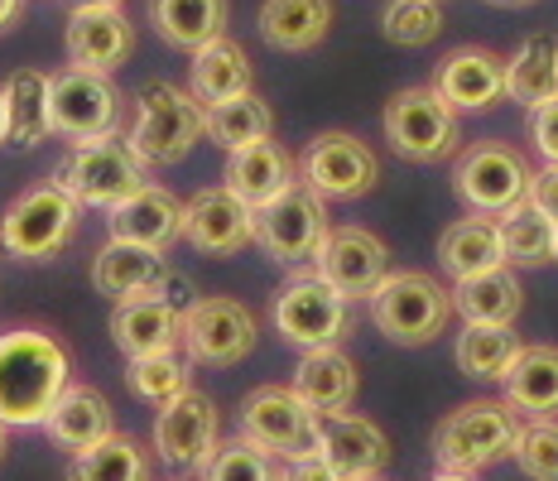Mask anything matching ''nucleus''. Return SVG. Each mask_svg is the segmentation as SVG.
<instances>
[{
    "instance_id": "f257e3e1",
    "label": "nucleus",
    "mask_w": 558,
    "mask_h": 481,
    "mask_svg": "<svg viewBox=\"0 0 558 481\" xmlns=\"http://www.w3.org/2000/svg\"><path fill=\"white\" fill-rule=\"evenodd\" d=\"M68 381H73V361L53 333L44 327L0 333V424L5 429H39Z\"/></svg>"
},
{
    "instance_id": "f03ea898",
    "label": "nucleus",
    "mask_w": 558,
    "mask_h": 481,
    "mask_svg": "<svg viewBox=\"0 0 558 481\" xmlns=\"http://www.w3.org/2000/svg\"><path fill=\"white\" fill-rule=\"evenodd\" d=\"M376 333L395 347H428L448 333L452 294L428 269H390L366 299Z\"/></svg>"
},
{
    "instance_id": "7ed1b4c3",
    "label": "nucleus",
    "mask_w": 558,
    "mask_h": 481,
    "mask_svg": "<svg viewBox=\"0 0 558 481\" xmlns=\"http://www.w3.org/2000/svg\"><path fill=\"white\" fill-rule=\"evenodd\" d=\"M203 140V101L173 82H145L135 97V125L125 145L145 169H173Z\"/></svg>"
},
{
    "instance_id": "20e7f679",
    "label": "nucleus",
    "mask_w": 558,
    "mask_h": 481,
    "mask_svg": "<svg viewBox=\"0 0 558 481\" xmlns=\"http://www.w3.org/2000/svg\"><path fill=\"white\" fill-rule=\"evenodd\" d=\"M77 221H83V207H77L53 179L29 183L25 193L0 213V251H5L10 261L44 265L73 245Z\"/></svg>"
},
{
    "instance_id": "39448f33",
    "label": "nucleus",
    "mask_w": 558,
    "mask_h": 481,
    "mask_svg": "<svg viewBox=\"0 0 558 481\" xmlns=\"http://www.w3.org/2000/svg\"><path fill=\"white\" fill-rule=\"evenodd\" d=\"M53 183L73 197L77 207H101L111 213L116 203L149 183V169L135 159V149L125 145V135H101V140H83V145H68V155L58 159Z\"/></svg>"
},
{
    "instance_id": "423d86ee",
    "label": "nucleus",
    "mask_w": 558,
    "mask_h": 481,
    "mask_svg": "<svg viewBox=\"0 0 558 481\" xmlns=\"http://www.w3.org/2000/svg\"><path fill=\"white\" fill-rule=\"evenodd\" d=\"M520 414L506 400H468L448 409L434 429V457L448 472H486L515 453Z\"/></svg>"
},
{
    "instance_id": "0eeeda50",
    "label": "nucleus",
    "mask_w": 558,
    "mask_h": 481,
    "mask_svg": "<svg viewBox=\"0 0 558 481\" xmlns=\"http://www.w3.org/2000/svg\"><path fill=\"white\" fill-rule=\"evenodd\" d=\"M530 159L501 140H476L452 159V193L472 217H506L530 193Z\"/></svg>"
},
{
    "instance_id": "6e6552de",
    "label": "nucleus",
    "mask_w": 558,
    "mask_h": 481,
    "mask_svg": "<svg viewBox=\"0 0 558 481\" xmlns=\"http://www.w3.org/2000/svg\"><path fill=\"white\" fill-rule=\"evenodd\" d=\"M356 313L352 303L337 294L332 285H323L313 269H299L279 285V294L270 299V327L279 333V342L313 351V347H337L352 333Z\"/></svg>"
},
{
    "instance_id": "1a4fd4ad",
    "label": "nucleus",
    "mask_w": 558,
    "mask_h": 481,
    "mask_svg": "<svg viewBox=\"0 0 558 481\" xmlns=\"http://www.w3.org/2000/svg\"><path fill=\"white\" fill-rule=\"evenodd\" d=\"M380 131L386 145L410 164H438L448 155H458L462 145V125L458 111L438 97L434 87H400L380 111Z\"/></svg>"
},
{
    "instance_id": "9d476101",
    "label": "nucleus",
    "mask_w": 558,
    "mask_h": 481,
    "mask_svg": "<svg viewBox=\"0 0 558 481\" xmlns=\"http://www.w3.org/2000/svg\"><path fill=\"white\" fill-rule=\"evenodd\" d=\"M236 429H241L236 438L255 443V448L270 453L275 462H294V457L318 453L323 414H313L289 385H255L246 400H241Z\"/></svg>"
},
{
    "instance_id": "9b49d317",
    "label": "nucleus",
    "mask_w": 558,
    "mask_h": 481,
    "mask_svg": "<svg viewBox=\"0 0 558 481\" xmlns=\"http://www.w3.org/2000/svg\"><path fill=\"white\" fill-rule=\"evenodd\" d=\"M299 183L313 188L323 203H356L380 183V159L362 135L352 131H323L294 159Z\"/></svg>"
},
{
    "instance_id": "f8f14e48",
    "label": "nucleus",
    "mask_w": 558,
    "mask_h": 481,
    "mask_svg": "<svg viewBox=\"0 0 558 481\" xmlns=\"http://www.w3.org/2000/svg\"><path fill=\"white\" fill-rule=\"evenodd\" d=\"M255 342H260V323L255 313L246 309L241 299H227V294H207V299H193L183 309V342L179 351L193 361V366H236L246 361Z\"/></svg>"
},
{
    "instance_id": "ddd939ff",
    "label": "nucleus",
    "mask_w": 558,
    "mask_h": 481,
    "mask_svg": "<svg viewBox=\"0 0 558 481\" xmlns=\"http://www.w3.org/2000/svg\"><path fill=\"white\" fill-rule=\"evenodd\" d=\"M49 131L63 135L68 145L101 140L121 131V92L107 73L68 63L63 73H49Z\"/></svg>"
},
{
    "instance_id": "4468645a",
    "label": "nucleus",
    "mask_w": 558,
    "mask_h": 481,
    "mask_svg": "<svg viewBox=\"0 0 558 481\" xmlns=\"http://www.w3.org/2000/svg\"><path fill=\"white\" fill-rule=\"evenodd\" d=\"M328 203H323L313 188L294 183L279 197H270L265 207H255V245L270 255L275 265H308L318 255L323 237H328Z\"/></svg>"
},
{
    "instance_id": "2eb2a0df",
    "label": "nucleus",
    "mask_w": 558,
    "mask_h": 481,
    "mask_svg": "<svg viewBox=\"0 0 558 481\" xmlns=\"http://www.w3.org/2000/svg\"><path fill=\"white\" fill-rule=\"evenodd\" d=\"M92 289L107 294L111 303L149 299V294H169L183 309L193 303V285L169 265V255L149 251V245H131V241H107L92 255Z\"/></svg>"
},
{
    "instance_id": "dca6fc26",
    "label": "nucleus",
    "mask_w": 558,
    "mask_h": 481,
    "mask_svg": "<svg viewBox=\"0 0 558 481\" xmlns=\"http://www.w3.org/2000/svg\"><path fill=\"white\" fill-rule=\"evenodd\" d=\"M155 457L173 472H203L213 462L217 443H222V414H217L213 395L203 390H183L179 400L155 409Z\"/></svg>"
},
{
    "instance_id": "f3484780",
    "label": "nucleus",
    "mask_w": 558,
    "mask_h": 481,
    "mask_svg": "<svg viewBox=\"0 0 558 481\" xmlns=\"http://www.w3.org/2000/svg\"><path fill=\"white\" fill-rule=\"evenodd\" d=\"M313 275L332 285L347 303H362L390 275V245L366 227H328L318 255H313Z\"/></svg>"
},
{
    "instance_id": "a211bd4d",
    "label": "nucleus",
    "mask_w": 558,
    "mask_h": 481,
    "mask_svg": "<svg viewBox=\"0 0 558 481\" xmlns=\"http://www.w3.org/2000/svg\"><path fill=\"white\" fill-rule=\"evenodd\" d=\"M179 241L193 245L197 255H213V261H227V255L255 245V213L241 197H231L222 183L203 188L183 203V227Z\"/></svg>"
},
{
    "instance_id": "6ab92c4d",
    "label": "nucleus",
    "mask_w": 558,
    "mask_h": 481,
    "mask_svg": "<svg viewBox=\"0 0 558 481\" xmlns=\"http://www.w3.org/2000/svg\"><path fill=\"white\" fill-rule=\"evenodd\" d=\"M318 457L342 481H371L390 467V438L380 433L376 419L342 409V414H323Z\"/></svg>"
},
{
    "instance_id": "aec40b11",
    "label": "nucleus",
    "mask_w": 558,
    "mask_h": 481,
    "mask_svg": "<svg viewBox=\"0 0 558 481\" xmlns=\"http://www.w3.org/2000/svg\"><path fill=\"white\" fill-rule=\"evenodd\" d=\"M63 49L73 68L87 73H116L131 63L135 53V25L125 20V10H73L63 29Z\"/></svg>"
},
{
    "instance_id": "412c9836",
    "label": "nucleus",
    "mask_w": 558,
    "mask_h": 481,
    "mask_svg": "<svg viewBox=\"0 0 558 481\" xmlns=\"http://www.w3.org/2000/svg\"><path fill=\"white\" fill-rule=\"evenodd\" d=\"M44 433H49L53 448H63L68 457L97 448L116 433V414H111V400L97 390V385H83V381H68L63 395L53 400V409L44 414Z\"/></svg>"
},
{
    "instance_id": "4be33fe9",
    "label": "nucleus",
    "mask_w": 558,
    "mask_h": 481,
    "mask_svg": "<svg viewBox=\"0 0 558 481\" xmlns=\"http://www.w3.org/2000/svg\"><path fill=\"white\" fill-rule=\"evenodd\" d=\"M111 342L125 361L155 357V351H179V342H183V303H173L169 294L116 303Z\"/></svg>"
},
{
    "instance_id": "5701e85b",
    "label": "nucleus",
    "mask_w": 558,
    "mask_h": 481,
    "mask_svg": "<svg viewBox=\"0 0 558 481\" xmlns=\"http://www.w3.org/2000/svg\"><path fill=\"white\" fill-rule=\"evenodd\" d=\"M452 111H492L506 97V58L492 49H452L438 63V77L428 82Z\"/></svg>"
},
{
    "instance_id": "b1692460",
    "label": "nucleus",
    "mask_w": 558,
    "mask_h": 481,
    "mask_svg": "<svg viewBox=\"0 0 558 481\" xmlns=\"http://www.w3.org/2000/svg\"><path fill=\"white\" fill-rule=\"evenodd\" d=\"M179 227H183V197H173L165 183L135 188L125 203H116L107 213L111 241L149 245V251H169L179 241Z\"/></svg>"
},
{
    "instance_id": "393cba45",
    "label": "nucleus",
    "mask_w": 558,
    "mask_h": 481,
    "mask_svg": "<svg viewBox=\"0 0 558 481\" xmlns=\"http://www.w3.org/2000/svg\"><path fill=\"white\" fill-rule=\"evenodd\" d=\"M299 183V169H294V155H289L279 140H260V145H246V149H231L227 155V173H222V188L231 197L251 207H265L270 197H279L284 188Z\"/></svg>"
},
{
    "instance_id": "a878e982",
    "label": "nucleus",
    "mask_w": 558,
    "mask_h": 481,
    "mask_svg": "<svg viewBox=\"0 0 558 481\" xmlns=\"http://www.w3.org/2000/svg\"><path fill=\"white\" fill-rule=\"evenodd\" d=\"M289 390H294L313 414H342V409L356 405L362 375H356V361L347 357L342 347H313L299 357Z\"/></svg>"
},
{
    "instance_id": "bb28decb",
    "label": "nucleus",
    "mask_w": 558,
    "mask_h": 481,
    "mask_svg": "<svg viewBox=\"0 0 558 481\" xmlns=\"http://www.w3.org/2000/svg\"><path fill=\"white\" fill-rule=\"evenodd\" d=\"M506 405L525 419H558V347L534 342L520 347L510 371L501 375Z\"/></svg>"
},
{
    "instance_id": "cd10ccee",
    "label": "nucleus",
    "mask_w": 558,
    "mask_h": 481,
    "mask_svg": "<svg viewBox=\"0 0 558 481\" xmlns=\"http://www.w3.org/2000/svg\"><path fill=\"white\" fill-rule=\"evenodd\" d=\"M448 294H452V313H462V323L515 327L520 309H525V289H520V279L510 265H496V269L472 275V279H458Z\"/></svg>"
},
{
    "instance_id": "c85d7f7f",
    "label": "nucleus",
    "mask_w": 558,
    "mask_h": 481,
    "mask_svg": "<svg viewBox=\"0 0 558 481\" xmlns=\"http://www.w3.org/2000/svg\"><path fill=\"white\" fill-rule=\"evenodd\" d=\"M0 107H5V145L34 149L44 145L49 131V73L39 68H15L0 82Z\"/></svg>"
},
{
    "instance_id": "c756f323",
    "label": "nucleus",
    "mask_w": 558,
    "mask_h": 481,
    "mask_svg": "<svg viewBox=\"0 0 558 481\" xmlns=\"http://www.w3.org/2000/svg\"><path fill=\"white\" fill-rule=\"evenodd\" d=\"M251 82H255V68H251L246 49H241L236 39H227V34L222 39H213V44H203V49L193 53V63H189V92L203 101V107L246 97Z\"/></svg>"
},
{
    "instance_id": "7c9ffc66",
    "label": "nucleus",
    "mask_w": 558,
    "mask_h": 481,
    "mask_svg": "<svg viewBox=\"0 0 558 481\" xmlns=\"http://www.w3.org/2000/svg\"><path fill=\"white\" fill-rule=\"evenodd\" d=\"M227 0H149V25L169 49L197 53L203 44L227 34Z\"/></svg>"
},
{
    "instance_id": "2f4dec72",
    "label": "nucleus",
    "mask_w": 558,
    "mask_h": 481,
    "mask_svg": "<svg viewBox=\"0 0 558 481\" xmlns=\"http://www.w3.org/2000/svg\"><path fill=\"white\" fill-rule=\"evenodd\" d=\"M332 0H265L260 5V39L279 53H308L328 39Z\"/></svg>"
},
{
    "instance_id": "473e14b6",
    "label": "nucleus",
    "mask_w": 558,
    "mask_h": 481,
    "mask_svg": "<svg viewBox=\"0 0 558 481\" xmlns=\"http://www.w3.org/2000/svg\"><path fill=\"white\" fill-rule=\"evenodd\" d=\"M438 265L452 275V285H458V279H472V275H486V269H496V265H506L496 221L492 217H458V221H448L444 237H438Z\"/></svg>"
},
{
    "instance_id": "72a5a7b5",
    "label": "nucleus",
    "mask_w": 558,
    "mask_h": 481,
    "mask_svg": "<svg viewBox=\"0 0 558 481\" xmlns=\"http://www.w3.org/2000/svg\"><path fill=\"white\" fill-rule=\"evenodd\" d=\"M506 97L525 111L558 101V44L549 34H530L515 53L506 58Z\"/></svg>"
},
{
    "instance_id": "f704fd0d",
    "label": "nucleus",
    "mask_w": 558,
    "mask_h": 481,
    "mask_svg": "<svg viewBox=\"0 0 558 481\" xmlns=\"http://www.w3.org/2000/svg\"><path fill=\"white\" fill-rule=\"evenodd\" d=\"M203 140L222 145L227 155H231V149L260 145V140H275L270 101H260L255 92H246V97H231V101H217V107H203Z\"/></svg>"
},
{
    "instance_id": "c9c22d12",
    "label": "nucleus",
    "mask_w": 558,
    "mask_h": 481,
    "mask_svg": "<svg viewBox=\"0 0 558 481\" xmlns=\"http://www.w3.org/2000/svg\"><path fill=\"white\" fill-rule=\"evenodd\" d=\"M525 347L515 337V327H486V323H462L458 342H452V361L468 381H501L515 361V351Z\"/></svg>"
},
{
    "instance_id": "e433bc0d",
    "label": "nucleus",
    "mask_w": 558,
    "mask_h": 481,
    "mask_svg": "<svg viewBox=\"0 0 558 481\" xmlns=\"http://www.w3.org/2000/svg\"><path fill=\"white\" fill-rule=\"evenodd\" d=\"M68 481H155L149 448L131 433H111L97 448L68 457Z\"/></svg>"
},
{
    "instance_id": "4c0bfd02",
    "label": "nucleus",
    "mask_w": 558,
    "mask_h": 481,
    "mask_svg": "<svg viewBox=\"0 0 558 481\" xmlns=\"http://www.w3.org/2000/svg\"><path fill=\"white\" fill-rule=\"evenodd\" d=\"M496 231H501V255L510 269H539L554 261V221L539 217L530 203L496 217Z\"/></svg>"
},
{
    "instance_id": "58836bf2",
    "label": "nucleus",
    "mask_w": 558,
    "mask_h": 481,
    "mask_svg": "<svg viewBox=\"0 0 558 481\" xmlns=\"http://www.w3.org/2000/svg\"><path fill=\"white\" fill-rule=\"evenodd\" d=\"M125 385L135 400L145 405H169L183 390H193V361L183 351H155V357H135L125 361Z\"/></svg>"
},
{
    "instance_id": "ea45409f",
    "label": "nucleus",
    "mask_w": 558,
    "mask_h": 481,
    "mask_svg": "<svg viewBox=\"0 0 558 481\" xmlns=\"http://www.w3.org/2000/svg\"><path fill=\"white\" fill-rule=\"evenodd\" d=\"M380 34L400 49H424L444 34V5L438 0H390L380 15Z\"/></svg>"
},
{
    "instance_id": "a19ab883",
    "label": "nucleus",
    "mask_w": 558,
    "mask_h": 481,
    "mask_svg": "<svg viewBox=\"0 0 558 481\" xmlns=\"http://www.w3.org/2000/svg\"><path fill=\"white\" fill-rule=\"evenodd\" d=\"M203 481H279V462L246 438H222L203 467Z\"/></svg>"
},
{
    "instance_id": "79ce46f5",
    "label": "nucleus",
    "mask_w": 558,
    "mask_h": 481,
    "mask_svg": "<svg viewBox=\"0 0 558 481\" xmlns=\"http://www.w3.org/2000/svg\"><path fill=\"white\" fill-rule=\"evenodd\" d=\"M515 467L530 481H558V419H530L515 433Z\"/></svg>"
},
{
    "instance_id": "37998d69",
    "label": "nucleus",
    "mask_w": 558,
    "mask_h": 481,
    "mask_svg": "<svg viewBox=\"0 0 558 481\" xmlns=\"http://www.w3.org/2000/svg\"><path fill=\"white\" fill-rule=\"evenodd\" d=\"M530 149L544 164H558V101H544L530 111Z\"/></svg>"
},
{
    "instance_id": "c03bdc74",
    "label": "nucleus",
    "mask_w": 558,
    "mask_h": 481,
    "mask_svg": "<svg viewBox=\"0 0 558 481\" xmlns=\"http://www.w3.org/2000/svg\"><path fill=\"white\" fill-rule=\"evenodd\" d=\"M525 203H530L539 217H549L554 227H558V164H544V169H534Z\"/></svg>"
},
{
    "instance_id": "a18cd8bd",
    "label": "nucleus",
    "mask_w": 558,
    "mask_h": 481,
    "mask_svg": "<svg viewBox=\"0 0 558 481\" xmlns=\"http://www.w3.org/2000/svg\"><path fill=\"white\" fill-rule=\"evenodd\" d=\"M279 481H342V477H337L332 467L313 453V457H294V462L279 467Z\"/></svg>"
},
{
    "instance_id": "49530a36",
    "label": "nucleus",
    "mask_w": 558,
    "mask_h": 481,
    "mask_svg": "<svg viewBox=\"0 0 558 481\" xmlns=\"http://www.w3.org/2000/svg\"><path fill=\"white\" fill-rule=\"evenodd\" d=\"M20 15H25V0H0V34L15 29Z\"/></svg>"
},
{
    "instance_id": "de8ad7c7",
    "label": "nucleus",
    "mask_w": 558,
    "mask_h": 481,
    "mask_svg": "<svg viewBox=\"0 0 558 481\" xmlns=\"http://www.w3.org/2000/svg\"><path fill=\"white\" fill-rule=\"evenodd\" d=\"M73 10H121L125 0H68Z\"/></svg>"
},
{
    "instance_id": "09e8293b",
    "label": "nucleus",
    "mask_w": 558,
    "mask_h": 481,
    "mask_svg": "<svg viewBox=\"0 0 558 481\" xmlns=\"http://www.w3.org/2000/svg\"><path fill=\"white\" fill-rule=\"evenodd\" d=\"M428 481H476V477H472V472H448V467H438V472L428 477Z\"/></svg>"
},
{
    "instance_id": "8fccbe9b",
    "label": "nucleus",
    "mask_w": 558,
    "mask_h": 481,
    "mask_svg": "<svg viewBox=\"0 0 558 481\" xmlns=\"http://www.w3.org/2000/svg\"><path fill=\"white\" fill-rule=\"evenodd\" d=\"M5 453H10V429L0 424V462H5Z\"/></svg>"
},
{
    "instance_id": "3c124183",
    "label": "nucleus",
    "mask_w": 558,
    "mask_h": 481,
    "mask_svg": "<svg viewBox=\"0 0 558 481\" xmlns=\"http://www.w3.org/2000/svg\"><path fill=\"white\" fill-rule=\"evenodd\" d=\"M492 5H506V10H515V5H534V0H492Z\"/></svg>"
},
{
    "instance_id": "603ef678",
    "label": "nucleus",
    "mask_w": 558,
    "mask_h": 481,
    "mask_svg": "<svg viewBox=\"0 0 558 481\" xmlns=\"http://www.w3.org/2000/svg\"><path fill=\"white\" fill-rule=\"evenodd\" d=\"M0 145H5V107H0Z\"/></svg>"
},
{
    "instance_id": "864d4df0",
    "label": "nucleus",
    "mask_w": 558,
    "mask_h": 481,
    "mask_svg": "<svg viewBox=\"0 0 558 481\" xmlns=\"http://www.w3.org/2000/svg\"><path fill=\"white\" fill-rule=\"evenodd\" d=\"M554 265H558V227H554Z\"/></svg>"
},
{
    "instance_id": "5fc2aeb1",
    "label": "nucleus",
    "mask_w": 558,
    "mask_h": 481,
    "mask_svg": "<svg viewBox=\"0 0 558 481\" xmlns=\"http://www.w3.org/2000/svg\"><path fill=\"white\" fill-rule=\"evenodd\" d=\"M169 481H189V477H169Z\"/></svg>"
},
{
    "instance_id": "6e6d98bb",
    "label": "nucleus",
    "mask_w": 558,
    "mask_h": 481,
    "mask_svg": "<svg viewBox=\"0 0 558 481\" xmlns=\"http://www.w3.org/2000/svg\"><path fill=\"white\" fill-rule=\"evenodd\" d=\"M371 481H386V477H371Z\"/></svg>"
}]
</instances>
